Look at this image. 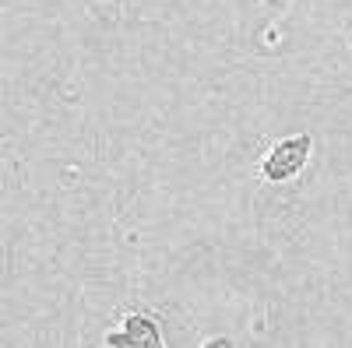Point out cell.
<instances>
[{
    "instance_id": "6da1fadb",
    "label": "cell",
    "mask_w": 352,
    "mask_h": 348,
    "mask_svg": "<svg viewBox=\"0 0 352 348\" xmlns=\"http://www.w3.org/2000/svg\"><path fill=\"white\" fill-rule=\"evenodd\" d=\"M307 152H310V137L307 134L282 141L278 148L268 155V162H264L268 180H285V176H292V172H300V165L307 162Z\"/></svg>"
},
{
    "instance_id": "7a4b0ae2",
    "label": "cell",
    "mask_w": 352,
    "mask_h": 348,
    "mask_svg": "<svg viewBox=\"0 0 352 348\" xmlns=\"http://www.w3.org/2000/svg\"><path fill=\"white\" fill-rule=\"evenodd\" d=\"M109 345H159V331H155V324L134 316V321H127L124 334H109Z\"/></svg>"
}]
</instances>
